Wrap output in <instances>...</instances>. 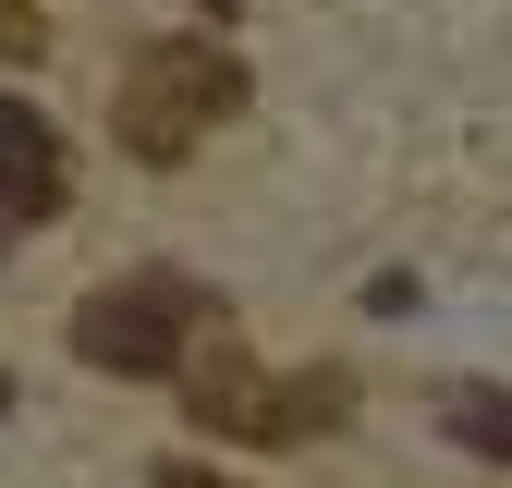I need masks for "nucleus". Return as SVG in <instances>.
<instances>
[{
    "label": "nucleus",
    "instance_id": "nucleus-3",
    "mask_svg": "<svg viewBox=\"0 0 512 488\" xmlns=\"http://www.w3.org/2000/svg\"><path fill=\"white\" fill-rule=\"evenodd\" d=\"M61 208V135L25 110V98H0V232L13 220H49Z\"/></svg>",
    "mask_w": 512,
    "mask_h": 488
},
{
    "label": "nucleus",
    "instance_id": "nucleus-7",
    "mask_svg": "<svg viewBox=\"0 0 512 488\" xmlns=\"http://www.w3.org/2000/svg\"><path fill=\"white\" fill-rule=\"evenodd\" d=\"M147 488H244V476H220V464H159Z\"/></svg>",
    "mask_w": 512,
    "mask_h": 488
},
{
    "label": "nucleus",
    "instance_id": "nucleus-9",
    "mask_svg": "<svg viewBox=\"0 0 512 488\" xmlns=\"http://www.w3.org/2000/svg\"><path fill=\"white\" fill-rule=\"evenodd\" d=\"M0 244H13V232H0Z\"/></svg>",
    "mask_w": 512,
    "mask_h": 488
},
{
    "label": "nucleus",
    "instance_id": "nucleus-6",
    "mask_svg": "<svg viewBox=\"0 0 512 488\" xmlns=\"http://www.w3.org/2000/svg\"><path fill=\"white\" fill-rule=\"evenodd\" d=\"M37 49V13H25V0H0V61H25Z\"/></svg>",
    "mask_w": 512,
    "mask_h": 488
},
{
    "label": "nucleus",
    "instance_id": "nucleus-4",
    "mask_svg": "<svg viewBox=\"0 0 512 488\" xmlns=\"http://www.w3.org/2000/svg\"><path fill=\"white\" fill-rule=\"evenodd\" d=\"M196 415L220 427V440H269V427H293L281 391L256 379V366H196Z\"/></svg>",
    "mask_w": 512,
    "mask_h": 488
},
{
    "label": "nucleus",
    "instance_id": "nucleus-8",
    "mask_svg": "<svg viewBox=\"0 0 512 488\" xmlns=\"http://www.w3.org/2000/svg\"><path fill=\"white\" fill-rule=\"evenodd\" d=\"M0 415H13V366H0Z\"/></svg>",
    "mask_w": 512,
    "mask_h": 488
},
{
    "label": "nucleus",
    "instance_id": "nucleus-1",
    "mask_svg": "<svg viewBox=\"0 0 512 488\" xmlns=\"http://www.w3.org/2000/svg\"><path fill=\"white\" fill-rule=\"evenodd\" d=\"M122 110H135V122H122V135H135V159H183V147H196L220 110H244V74H232L220 49L171 37V49H147V61H135Z\"/></svg>",
    "mask_w": 512,
    "mask_h": 488
},
{
    "label": "nucleus",
    "instance_id": "nucleus-5",
    "mask_svg": "<svg viewBox=\"0 0 512 488\" xmlns=\"http://www.w3.org/2000/svg\"><path fill=\"white\" fill-rule=\"evenodd\" d=\"M439 427H452V440H476V452H500V464H512V391H439Z\"/></svg>",
    "mask_w": 512,
    "mask_h": 488
},
{
    "label": "nucleus",
    "instance_id": "nucleus-2",
    "mask_svg": "<svg viewBox=\"0 0 512 488\" xmlns=\"http://www.w3.org/2000/svg\"><path fill=\"white\" fill-rule=\"evenodd\" d=\"M183 342H196V293L183 281H110V293L74 305V354L122 366V379H171Z\"/></svg>",
    "mask_w": 512,
    "mask_h": 488
}]
</instances>
